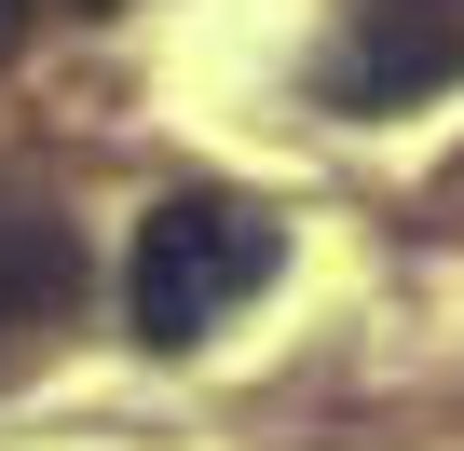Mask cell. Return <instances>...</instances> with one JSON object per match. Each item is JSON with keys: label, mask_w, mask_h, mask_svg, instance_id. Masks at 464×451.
Masks as SVG:
<instances>
[{"label": "cell", "mask_w": 464, "mask_h": 451, "mask_svg": "<svg viewBox=\"0 0 464 451\" xmlns=\"http://www.w3.org/2000/svg\"><path fill=\"white\" fill-rule=\"evenodd\" d=\"M274 260H287V233H274L260 205H232V191H178V205L137 219V247H123V328H137L150 356H191L232 301L274 288Z\"/></svg>", "instance_id": "obj_1"}, {"label": "cell", "mask_w": 464, "mask_h": 451, "mask_svg": "<svg viewBox=\"0 0 464 451\" xmlns=\"http://www.w3.org/2000/svg\"><path fill=\"white\" fill-rule=\"evenodd\" d=\"M82 301V233L42 191H0V369H28Z\"/></svg>", "instance_id": "obj_2"}, {"label": "cell", "mask_w": 464, "mask_h": 451, "mask_svg": "<svg viewBox=\"0 0 464 451\" xmlns=\"http://www.w3.org/2000/svg\"><path fill=\"white\" fill-rule=\"evenodd\" d=\"M450 69H464V15H437V0H423L410 28H369V42L328 55V96H342V110H410V96H437Z\"/></svg>", "instance_id": "obj_3"}, {"label": "cell", "mask_w": 464, "mask_h": 451, "mask_svg": "<svg viewBox=\"0 0 464 451\" xmlns=\"http://www.w3.org/2000/svg\"><path fill=\"white\" fill-rule=\"evenodd\" d=\"M14 42H28V0H0V55H14Z\"/></svg>", "instance_id": "obj_4"}, {"label": "cell", "mask_w": 464, "mask_h": 451, "mask_svg": "<svg viewBox=\"0 0 464 451\" xmlns=\"http://www.w3.org/2000/svg\"><path fill=\"white\" fill-rule=\"evenodd\" d=\"M96 15H110V0H96Z\"/></svg>", "instance_id": "obj_5"}]
</instances>
